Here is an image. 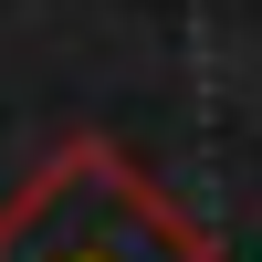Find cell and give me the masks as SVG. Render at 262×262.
<instances>
[{
    "instance_id": "6da1fadb",
    "label": "cell",
    "mask_w": 262,
    "mask_h": 262,
    "mask_svg": "<svg viewBox=\"0 0 262 262\" xmlns=\"http://www.w3.org/2000/svg\"><path fill=\"white\" fill-rule=\"evenodd\" d=\"M0 262H221L105 137H74L11 210H0Z\"/></svg>"
}]
</instances>
